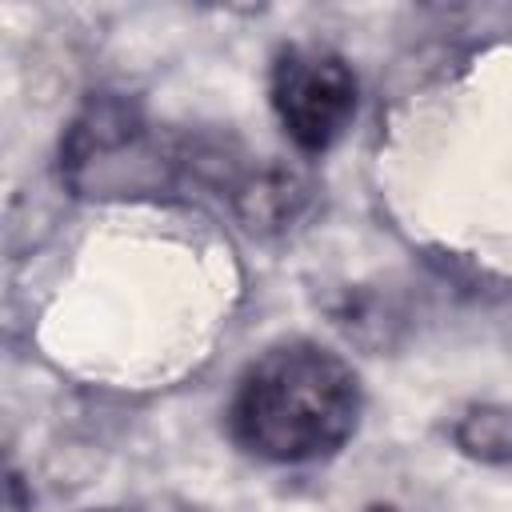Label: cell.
<instances>
[{
	"instance_id": "6da1fadb",
	"label": "cell",
	"mask_w": 512,
	"mask_h": 512,
	"mask_svg": "<svg viewBox=\"0 0 512 512\" xmlns=\"http://www.w3.org/2000/svg\"><path fill=\"white\" fill-rule=\"evenodd\" d=\"M360 412L364 388L340 352L316 340H280L236 380L228 436L264 464H312L352 440Z\"/></svg>"
},
{
	"instance_id": "7a4b0ae2",
	"label": "cell",
	"mask_w": 512,
	"mask_h": 512,
	"mask_svg": "<svg viewBox=\"0 0 512 512\" xmlns=\"http://www.w3.org/2000/svg\"><path fill=\"white\" fill-rule=\"evenodd\" d=\"M268 100L284 136L304 152H328L356 116V72L352 64L320 44H284L268 68Z\"/></svg>"
},
{
	"instance_id": "3957f363",
	"label": "cell",
	"mask_w": 512,
	"mask_h": 512,
	"mask_svg": "<svg viewBox=\"0 0 512 512\" xmlns=\"http://www.w3.org/2000/svg\"><path fill=\"white\" fill-rule=\"evenodd\" d=\"M60 172L84 196H124L164 180L148 124L120 96H100L72 120L60 144Z\"/></svg>"
},
{
	"instance_id": "277c9868",
	"label": "cell",
	"mask_w": 512,
	"mask_h": 512,
	"mask_svg": "<svg viewBox=\"0 0 512 512\" xmlns=\"http://www.w3.org/2000/svg\"><path fill=\"white\" fill-rule=\"evenodd\" d=\"M464 456L484 464H512V404H476L452 424Z\"/></svg>"
},
{
	"instance_id": "5b68a950",
	"label": "cell",
	"mask_w": 512,
	"mask_h": 512,
	"mask_svg": "<svg viewBox=\"0 0 512 512\" xmlns=\"http://www.w3.org/2000/svg\"><path fill=\"white\" fill-rule=\"evenodd\" d=\"M304 204V184L288 172H264L240 184L236 192V208L252 228H272L296 216V208Z\"/></svg>"
},
{
	"instance_id": "8992f818",
	"label": "cell",
	"mask_w": 512,
	"mask_h": 512,
	"mask_svg": "<svg viewBox=\"0 0 512 512\" xmlns=\"http://www.w3.org/2000/svg\"><path fill=\"white\" fill-rule=\"evenodd\" d=\"M368 512H396V508H368Z\"/></svg>"
},
{
	"instance_id": "52a82bcc",
	"label": "cell",
	"mask_w": 512,
	"mask_h": 512,
	"mask_svg": "<svg viewBox=\"0 0 512 512\" xmlns=\"http://www.w3.org/2000/svg\"><path fill=\"white\" fill-rule=\"evenodd\" d=\"M104 512H112V508H104ZM124 512H140V508H124Z\"/></svg>"
}]
</instances>
